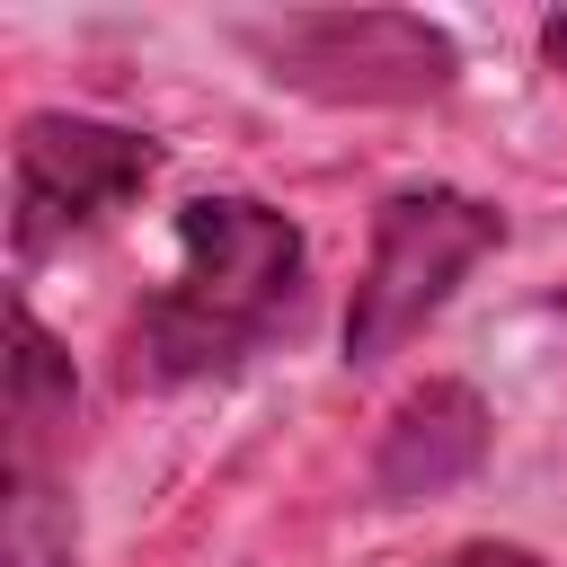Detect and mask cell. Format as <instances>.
Returning <instances> with one entry per match:
<instances>
[{
	"label": "cell",
	"instance_id": "obj_2",
	"mask_svg": "<svg viewBox=\"0 0 567 567\" xmlns=\"http://www.w3.org/2000/svg\"><path fill=\"white\" fill-rule=\"evenodd\" d=\"M239 44L284 89L328 106H425L461 80V44L416 9H284L248 18Z\"/></svg>",
	"mask_w": 567,
	"mask_h": 567
},
{
	"label": "cell",
	"instance_id": "obj_5",
	"mask_svg": "<svg viewBox=\"0 0 567 567\" xmlns=\"http://www.w3.org/2000/svg\"><path fill=\"white\" fill-rule=\"evenodd\" d=\"M71 354L9 310V567H71Z\"/></svg>",
	"mask_w": 567,
	"mask_h": 567
},
{
	"label": "cell",
	"instance_id": "obj_1",
	"mask_svg": "<svg viewBox=\"0 0 567 567\" xmlns=\"http://www.w3.org/2000/svg\"><path fill=\"white\" fill-rule=\"evenodd\" d=\"M301 275H310V248H301L292 213H275L257 195H195L177 213V257H168L159 292L133 310L124 372L151 390H177V381L248 363L275 328H292Z\"/></svg>",
	"mask_w": 567,
	"mask_h": 567
},
{
	"label": "cell",
	"instance_id": "obj_3",
	"mask_svg": "<svg viewBox=\"0 0 567 567\" xmlns=\"http://www.w3.org/2000/svg\"><path fill=\"white\" fill-rule=\"evenodd\" d=\"M496 239H505V213L461 195V186L390 195L372 213V248H363V275L346 301V363H390Z\"/></svg>",
	"mask_w": 567,
	"mask_h": 567
},
{
	"label": "cell",
	"instance_id": "obj_7",
	"mask_svg": "<svg viewBox=\"0 0 567 567\" xmlns=\"http://www.w3.org/2000/svg\"><path fill=\"white\" fill-rule=\"evenodd\" d=\"M434 567H540L532 549H505V540H470V549H452V558H434Z\"/></svg>",
	"mask_w": 567,
	"mask_h": 567
},
{
	"label": "cell",
	"instance_id": "obj_6",
	"mask_svg": "<svg viewBox=\"0 0 567 567\" xmlns=\"http://www.w3.org/2000/svg\"><path fill=\"white\" fill-rule=\"evenodd\" d=\"M478 461H487V399L470 381H425L381 425L372 496L381 505H425V496H452L461 478H478Z\"/></svg>",
	"mask_w": 567,
	"mask_h": 567
},
{
	"label": "cell",
	"instance_id": "obj_4",
	"mask_svg": "<svg viewBox=\"0 0 567 567\" xmlns=\"http://www.w3.org/2000/svg\"><path fill=\"white\" fill-rule=\"evenodd\" d=\"M151 177H159V142L151 133L106 124V115H62V106L27 115L18 151H9V248H18V266L89 239Z\"/></svg>",
	"mask_w": 567,
	"mask_h": 567
},
{
	"label": "cell",
	"instance_id": "obj_8",
	"mask_svg": "<svg viewBox=\"0 0 567 567\" xmlns=\"http://www.w3.org/2000/svg\"><path fill=\"white\" fill-rule=\"evenodd\" d=\"M540 44H549V62L567 71V18H549V27H540Z\"/></svg>",
	"mask_w": 567,
	"mask_h": 567
}]
</instances>
